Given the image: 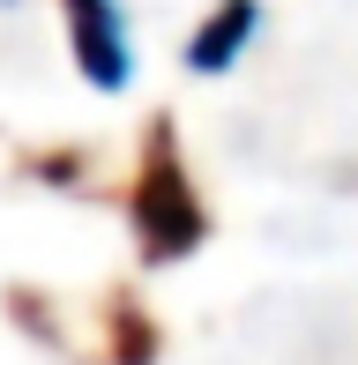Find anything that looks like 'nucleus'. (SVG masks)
I'll list each match as a JSON object with an SVG mask.
<instances>
[{"label":"nucleus","instance_id":"obj_2","mask_svg":"<svg viewBox=\"0 0 358 365\" xmlns=\"http://www.w3.org/2000/svg\"><path fill=\"white\" fill-rule=\"evenodd\" d=\"M68 38H75V60L97 90H120L135 75V45H127V23H120V0H68Z\"/></svg>","mask_w":358,"mask_h":365},{"label":"nucleus","instance_id":"obj_3","mask_svg":"<svg viewBox=\"0 0 358 365\" xmlns=\"http://www.w3.org/2000/svg\"><path fill=\"white\" fill-rule=\"evenodd\" d=\"M254 30H262V8H254V0H224V8L194 30L187 68H194V75H224V68H232V60L254 45Z\"/></svg>","mask_w":358,"mask_h":365},{"label":"nucleus","instance_id":"obj_1","mask_svg":"<svg viewBox=\"0 0 358 365\" xmlns=\"http://www.w3.org/2000/svg\"><path fill=\"white\" fill-rule=\"evenodd\" d=\"M202 231H209V217H202V202H194L187 172H179V157L157 142L150 172L135 179V239L150 246V261H179V254L202 246Z\"/></svg>","mask_w":358,"mask_h":365}]
</instances>
